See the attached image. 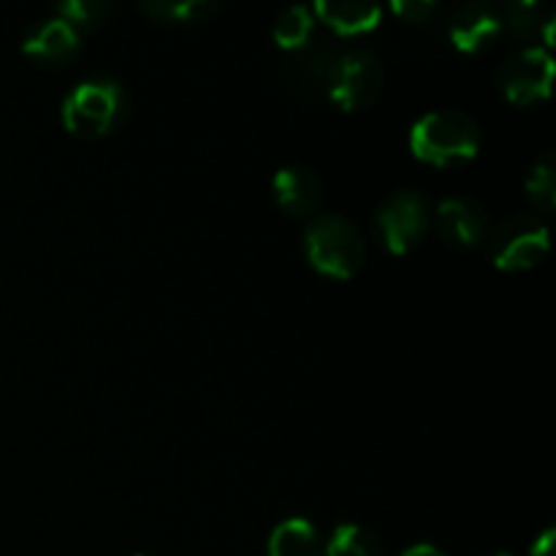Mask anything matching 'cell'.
Returning <instances> with one entry per match:
<instances>
[{
  "instance_id": "cell-1",
  "label": "cell",
  "mask_w": 556,
  "mask_h": 556,
  "mask_svg": "<svg viewBox=\"0 0 556 556\" xmlns=\"http://www.w3.org/2000/svg\"><path fill=\"white\" fill-rule=\"evenodd\" d=\"M128 92L109 76H90L65 96L60 117L79 139H101L117 130L128 117Z\"/></svg>"
},
{
  "instance_id": "cell-2",
  "label": "cell",
  "mask_w": 556,
  "mask_h": 556,
  "mask_svg": "<svg viewBox=\"0 0 556 556\" xmlns=\"http://www.w3.org/2000/svg\"><path fill=\"white\" fill-rule=\"evenodd\" d=\"M410 150L429 166H456L478 155L481 130L476 119L454 109L424 114L410 130Z\"/></svg>"
},
{
  "instance_id": "cell-3",
  "label": "cell",
  "mask_w": 556,
  "mask_h": 556,
  "mask_svg": "<svg viewBox=\"0 0 556 556\" xmlns=\"http://www.w3.org/2000/svg\"><path fill=\"white\" fill-rule=\"evenodd\" d=\"M304 253L320 275L348 280L364 266V239L342 215H318L304 228Z\"/></svg>"
},
{
  "instance_id": "cell-4",
  "label": "cell",
  "mask_w": 556,
  "mask_h": 556,
  "mask_svg": "<svg viewBox=\"0 0 556 556\" xmlns=\"http://www.w3.org/2000/svg\"><path fill=\"white\" fill-rule=\"evenodd\" d=\"M326 92L345 112H358L378 101L383 90V68L367 49H351L337 54L326 79Z\"/></svg>"
},
{
  "instance_id": "cell-5",
  "label": "cell",
  "mask_w": 556,
  "mask_h": 556,
  "mask_svg": "<svg viewBox=\"0 0 556 556\" xmlns=\"http://www.w3.org/2000/svg\"><path fill=\"white\" fill-rule=\"evenodd\" d=\"M432 210L418 190H396L375 212V233L389 253L405 255L427 237Z\"/></svg>"
},
{
  "instance_id": "cell-6",
  "label": "cell",
  "mask_w": 556,
  "mask_h": 556,
  "mask_svg": "<svg viewBox=\"0 0 556 556\" xmlns=\"http://www.w3.org/2000/svg\"><path fill=\"white\" fill-rule=\"evenodd\" d=\"M494 266L525 271L541 264L548 253V228L535 215H514L500 223L489 239Z\"/></svg>"
},
{
  "instance_id": "cell-7",
  "label": "cell",
  "mask_w": 556,
  "mask_h": 556,
  "mask_svg": "<svg viewBox=\"0 0 556 556\" xmlns=\"http://www.w3.org/2000/svg\"><path fill=\"white\" fill-rule=\"evenodd\" d=\"M554 81V60L546 49L530 47L508 58L500 68L497 85L505 101L516 106H530L543 101L552 92Z\"/></svg>"
},
{
  "instance_id": "cell-8",
  "label": "cell",
  "mask_w": 556,
  "mask_h": 556,
  "mask_svg": "<svg viewBox=\"0 0 556 556\" xmlns=\"http://www.w3.org/2000/svg\"><path fill=\"white\" fill-rule=\"evenodd\" d=\"M503 11L492 0H465L451 14L448 36L459 52L478 54L494 43L503 33Z\"/></svg>"
},
{
  "instance_id": "cell-9",
  "label": "cell",
  "mask_w": 556,
  "mask_h": 556,
  "mask_svg": "<svg viewBox=\"0 0 556 556\" xmlns=\"http://www.w3.org/2000/svg\"><path fill=\"white\" fill-rule=\"evenodd\" d=\"M81 38L71 22H65L63 16H52V20L38 22L36 27H30L22 41V52L30 60L43 65H65L79 54Z\"/></svg>"
},
{
  "instance_id": "cell-10",
  "label": "cell",
  "mask_w": 556,
  "mask_h": 556,
  "mask_svg": "<svg viewBox=\"0 0 556 556\" xmlns=\"http://www.w3.org/2000/svg\"><path fill=\"white\" fill-rule=\"evenodd\" d=\"M434 223L445 242L456 244V248H476L486 239L489 217L483 206L472 199H443L434 212Z\"/></svg>"
},
{
  "instance_id": "cell-11",
  "label": "cell",
  "mask_w": 556,
  "mask_h": 556,
  "mask_svg": "<svg viewBox=\"0 0 556 556\" xmlns=\"http://www.w3.org/2000/svg\"><path fill=\"white\" fill-rule=\"evenodd\" d=\"M271 193H275L277 206L286 215L307 217L324 201V185L309 168L304 166H286L271 179Z\"/></svg>"
},
{
  "instance_id": "cell-12",
  "label": "cell",
  "mask_w": 556,
  "mask_h": 556,
  "mask_svg": "<svg viewBox=\"0 0 556 556\" xmlns=\"http://www.w3.org/2000/svg\"><path fill=\"white\" fill-rule=\"evenodd\" d=\"M313 14L337 36H364L380 25V0H313Z\"/></svg>"
},
{
  "instance_id": "cell-13",
  "label": "cell",
  "mask_w": 556,
  "mask_h": 556,
  "mask_svg": "<svg viewBox=\"0 0 556 556\" xmlns=\"http://www.w3.org/2000/svg\"><path fill=\"white\" fill-rule=\"evenodd\" d=\"M269 556H324V541L307 519H286L271 532Z\"/></svg>"
},
{
  "instance_id": "cell-14",
  "label": "cell",
  "mask_w": 556,
  "mask_h": 556,
  "mask_svg": "<svg viewBox=\"0 0 556 556\" xmlns=\"http://www.w3.org/2000/svg\"><path fill=\"white\" fill-rule=\"evenodd\" d=\"M275 36L277 47L286 49V52H299L302 47H307L309 41L315 38V14L313 9L307 5L296 3V5H288L280 16L275 20Z\"/></svg>"
},
{
  "instance_id": "cell-15",
  "label": "cell",
  "mask_w": 556,
  "mask_h": 556,
  "mask_svg": "<svg viewBox=\"0 0 556 556\" xmlns=\"http://www.w3.org/2000/svg\"><path fill=\"white\" fill-rule=\"evenodd\" d=\"M337 49L331 47L329 41H313L307 47H302L299 52H293V74L302 85L309 87H326V79H329V71L337 60Z\"/></svg>"
},
{
  "instance_id": "cell-16",
  "label": "cell",
  "mask_w": 556,
  "mask_h": 556,
  "mask_svg": "<svg viewBox=\"0 0 556 556\" xmlns=\"http://www.w3.org/2000/svg\"><path fill=\"white\" fill-rule=\"evenodd\" d=\"M220 0H139L147 16L166 25H182V22H199L217 9Z\"/></svg>"
},
{
  "instance_id": "cell-17",
  "label": "cell",
  "mask_w": 556,
  "mask_h": 556,
  "mask_svg": "<svg viewBox=\"0 0 556 556\" xmlns=\"http://www.w3.org/2000/svg\"><path fill=\"white\" fill-rule=\"evenodd\" d=\"M324 556H386V548L364 527L342 525L324 546Z\"/></svg>"
},
{
  "instance_id": "cell-18",
  "label": "cell",
  "mask_w": 556,
  "mask_h": 556,
  "mask_svg": "<svg viewBox=\"0 0 556 556\" xmlns=\"http://www.w3.org/2000/svg\"><path fill=\"white\" fill-rule=\"evenodd\" d=\"M527 195L541 212H552L556 206V163L554 155H543L535 161L527 177Z\"/></svg>"
},
{
  "instance_id": "cell-19",
  "label": "cell",
  "mask_w": 556,
  "mask_h": 556,
  "mask_svg": "<svg viewBox=\"0 0 556 556\" xmlns=\"http://www.w3.org/2000/svg\"><path fill=\"white\" fill-rule=\"evenodd\" d=\"M58 9L76 30H92L112 14V0H58Z\"/></svg>"
},
{
  "instance_id": "cell-20",
  "label": "cell",
  "mask_w": 556,
  "mask_h": 556,
  "mask_svg": "<svg viewBox=\"0 0 556 556\" xmlns=\"http://www.w3.org/2000/svg\"><path fill=\"white\" fill-rule=\"evenodd\" d=\"M389 3L400 20L410 22V25H424L434 16L440 0H389Z\"/></svg>"
},
{
  "instance_id": "cell-21",
  "label": "cell",
  "mask_w": 556,
  "mask_h": 556,
  "mask_svg": "<svg viewBox=\"0 0 556 556\" xmlns=\"http://www.w3.org/2000/svg\"><path fill=\"white\" fill-rule=\"evenodd\" d=\"M554 541H556V532L546 530L535 543H532L530 556H554Z\"/></svg>"
},
{
  "instance_id": "cell-22",
  "label": "cell",
  "mask_w": 556,
  "mask_h": 556,
  "mask_svg": "<svg viewBox=\"0 0 556 556\" xmlns=\"http://www.w3.org/2000/svg\"><path fill=\"white\" fill-rule=\"evenodd\" d=\"M402 556H445L443 552H440L438 546H429V543H421V546H413V548H407L405 554Z\"/></svg>"
},
{
  "instance_id": "cell-23",
  "label": "cell",
  "mask_w": 556,
  "mask_h": 556,
  "mask_svg": "<svg viewBox=\"0 0 556 556\" xmlns=\"http://www.w3.org/2000/svg\"><path fill=\"white\" fill-rule=\"evenodd\" d=\"M505 11H521V9H538L541 0H500Z\"/></svg>"
},
{
  "instance_id": "cell-24",
  "label": "cell",
  "mask_w": 556,
  "mask_h": 556,
  "mask_svg": "<svg viewBox=\"0 0 556 556\" xmlns=\"http://www.w3.org/2000/svg\"><path fill=\"white\" fill-rule=\"evenodd\" d=\"M492 556H510V554H492Z\"/></svg>"
},
{
  "instance_id": "cell-25",
  "label": "cell",
  "mask_w": 556,
  "mask_h": 556,
  "mask_svg": "<svg viewBox=\"0 0 556 556\" xmlns=\"http://www.w3.org/2000/svg\"><path fill=\"white\" fill-rule=\"evenodd\" d=\"M134 556H147V554H134Z\"/></svg>"
}]
</instances>
